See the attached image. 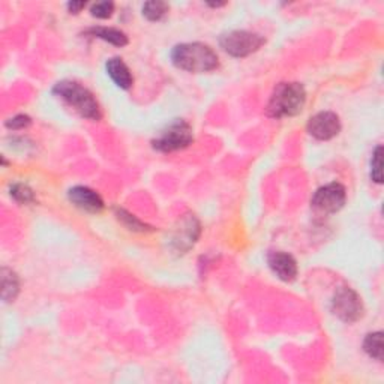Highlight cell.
<instances>
[{"instance_id": "6da1fadb", "label": "cell", "mask_w": 384, "mask_h": 384, "mask_svg": "<svg viewBox=\"0 0 384 384\" xmlns=\"http://www.w3.org/2000/svg\"><path fill=\"white\" fill-rule=\"evenodd\" d=\"M171 60L177 68L195 74L213 71L219 65L216 53L209 45L200 42L177 45L171 53Z\"/></svg>"}, {"instance_id": "7a4b0ae2", "label": "cell", "mask_w": 384, "mask_h": 384, "mask_svg": "<svg viewBox=\"0 0 384 384\" xmlns=\"http://www.w3.org/2000/svg\"><path fill=\"white\" fill-rule=\"evenodd\" d=\"M306 103L305 87L300 83H281L273 90L268 104L270 117H291L299 114Z\"/></svg>"}, {"instance_id": "3957f363", "label": "cell", "mask_w": 384, "mask_h": 384, "mask_svg": "<svg viewBox=\"0 0 384 384\" xmlns=\"http://www.w3.org/2000/svg\"><path fill=\"white\" fill-rule=\"evenodd\" d=\"M53 92L74 108L81 117L90 119V121H99L101 119L98 101L90 90L76 83V81H60L54 86Z\"/></svg>"}, {"instance_id": "277c9868", "label": "cell", "mask_w": 384, "mask_h": 384, "mask_svg": "<svg viewBox=\"0 0 384 384\" xmlns=\"http://www.w3.org/2000/svg\"><path fill=\"white\" fill-rule=\"evenodd\" d=\"M192 140H194L192 128L184 121H177L171 123L167 130H164L158 139L153 140V148L161 152H175L188 148Z\"/></svg>"}, {"instance_id": "5b68a950", "label": "cell", "mask_w": 384, "mask_h": 384, "mask_svg": "<svg viewBox=\"0 0 384 384\" xmlns=\"http://www.w3.org/2000/svg\"><path fill=\"white\" fill-rule=\"evenodd\" d=\"M333 314L345 323H354L363 317V304L358 293L349 287H342L332 299Z\"/></svg>"}, {"instance_id": "8992f818", "label": "cell", "mask_w": 384, "mask_h": 384, "mask_svg": "<svg viewBox=\"0 0 384 384\" xmlns=\"http://www.w3.org/2000/svg\"><path fill=\"white\" fill-rule=\"evenodd\" d=\"M219 44H221L224 51L232 54V56L245 58L257 51L264 44V40L257 33L246 30H234L230 33H225L221 41H219Z\"/></svg>"}, {"instance_id": "52a82bcc", "label": "cell", "mask_w": 384, "mask_h": 384, "mask_svg": "<svg viewBox=\"0 0 384 384\" xmlns=\"http://www.w3.org/2000/svg\"><path fill=\"white\" fill-rule=\"evenodd\" d=\"M347 200V192L345 188L341 184H329L323 188L317 189L313 200H311V204L320 213H336L344 207Z\"/></svg>"}, {"instance_id": "ba28073f", "label": "cell", "mask_w": 384, "mask_h": 384, "mask_svg": "<svg viewBox=\"0 0 384 384\" xmlns=\"http://www.w3.org/2000/svg\"><path fill=\"white\" fill-rule=\"evenodd\" d=\"M341 131V121L332 112H322L309 119L308 132L317 140H331Z\"/></svg>"}, {"instance_id": "9c48e42d", "label": "cell", "mask_w": 384, "mask_h": 384, "mask_svg": "<svg viewBox=\"0 0 384 384\" xmlns=\"http://www.w3.org/2000/svg\"><path fill=\"white\" fill-rule=\"evenodd\" d=\"M268 263H269V268L273 270V273H275L279 279L286 281V282L296 279L297 263L293 255H290L287 252H282V251L270 252L268 255Z\"/></svg>"}, {"instance_id": "30bf717a", "label": "cell", "mask_w": 384, "mask_h": 384, "mask_svg": "<svg viewBox=\"0 0 384 384\" xmlns=\"http://www.w3.org/2000/svg\"><path fill=\"white\" fill-rule=\"evenodd\" d=\"M69 200L72 204L86 210L90 213H99L104 209V201L94 189L87 186H76L69 191Z\"/></svg>"}, {"instance_id": "8fae6325", "label": "cell", "mask_w": 384, "mask_h": 384, "mask_svg": "<svg viewBox=\"0 0 384 384\" xmlns=\"http://www.w3.org/2000/svg\"><path fill=\"white\" fill-rule=\"evenodd\" d=\"M200 234V225L194 216H188L180 222L175 236V245L179 251L189 250Z\"/></svg>"}, {"instance_id": "7c38bea8", "label": "cell", "mask_w": 384, "mask_h": 384, "mask_svg": "<svg viewBox=\"0 0 384 384\" xmlns=\"http://www.w3.org/2000/svg\"><path fill=\"white\" fill-rule=\"evenodd\" d=\"M107 72H108V76L112 77L114 83L121 89L128 90L134 83L131 71L126 67V63L122 59H119V58L110 59L107 62Z\"/></svg>"}, {"instance_id": "4fadbf2b", "label": "cell", "mask_w": 384, "mask_h": 384, "mask_svg": "<svg viewBox=\"0 0 384 384\" xmlns=\"http://www.w3.org/2000/svg\"><path fill=\"white\" fill-rule=\"evenodd\" d=\"M87 33L95 36V38L113 44L116 47H123V45L128 44V36L121 30L112 29V27H92V29L87 30Z\"/></svg>"}, {"instance_id": "5bb4252c", "label": "cell", "mask_w": 384, "mask_h": 384, "mask_svg": "<svg viewBox=\"0 0 384 384\" xmlns=\"http://www.w3.org/2000/svg\"><path fill=\"white\" fill-rule=\"evenodd\" d=\"M2 299L5 302H12L20 290V284H18V278L11 269H2Z\"/></svg>"}, {"instance_id": "9a60e30c", "label": "cell", "mask_w": 384, "mask_h": 384, "mask_svg": "<svg viewBox=\"0 0 384 384\" xmlns=\"http://www.w3.org/2000/svg\"><path fill=\"white\" fill-rule=\"evenodd\" d=\"M363 350L367 351L369 358L376 359L378 362L383 360V332H374L367 335L363 341Z\"/></svg>"}, {"instance_id": "2e32d148", "label": "cell", "mask_w": 384, "mask_h": 384, "mask_svg": "<svg viewBox=\"0 0 384 384\" xmlns=\"http://www.w3.org/2000/svg\"><path fill=\"white\" fill-rule=\"evenodd\" d=\"M167 12H168V5L166 2H158V0L144 3L143 6V15L150 21H159Z\"/></svg>"}, {"instance_id": "e0dca14e", "label": "cell", "mask_w": 384, "mask_h": 384, "mask_svg": "<svg viewBox=\"0 0 384 384\" xmlns=\"http://www.w3.org/2000/svg\"><path fill=\"white\" fill-rule=\"evenodd\" d=\"M371 177L376 184L383 182V148L378 146L376 152L372 153L371 159Z\"/></svg>"}, {"instance_id": "ac0fdd59", "label": "cell", "mask_w": 384, "mask_h": 384, "mask_svg": "<svg viewBox=\"0 0 384 384\" xmlns=\"http://www.w3.org/2000/svg\"><path fill=\"white\" fill-rule=\"evenodd\" d=\"M11 195L15 201H18V203H21V204L32 203V201L35 200L33 191L29 186L23 185V184H15L11 188Z\"/></svg>"}, {"instance_id": "d6986e66", "label": "cell", "mask_w": 384, "mask_h": 384, "mask_svg": "<svg viewBox=\"0 0 384 384\" xmlns=\"http://www.w3.org/2000/svg\"><path fill=\"white\" fill-rule=\"evenodd\" d=\"M117 218H119V221H122L128 228H130V230H139V232L148 230V228H146V225L143 222H140L139 219L134 218L132 215L126 213L125 210H119Z\"/></svg>"}, {"instance_id": "ffe728a7", "label": "cell", "mask_w": 384, "mask_h": 384, "mask_svg": "<svg viewBox=\"0 0 384 384\" xmlns=\"http://www.w3.org/2000/svg\"><path fill=\"white\" fill-rule=\"evenodd\" d=\"M114 11V3L113 2H98L90 9V12H92L94 17L96 18H110L113 15Z\"/></svg>"}, {"instance_id": "44dd1931", "label": "cell", "mask_w": 384, "mask_h": 384, "mask_svg": "<svg viewBox=\"0 0 384 384\" xmlns=\"http://www.w3.org/2000/svg\"><path fill=\"white\" fill-rule=\"evenodd\" d=\"M32 123L30 117L26 116V114H18L12 119H9V121L6 122V126L9 128V130H24V128H27Z\"/></svg>"}, {"instance_id": "7402d4cb", "label": "cell", "mask_w": 384, "mask_h": 384, "mask_svg": "<svg viewBox=\"0 0 384 384\" xmlns=\"http://www.w3.org/2000/svg\"><path fill=\"white\" fill-rule=\"evenodd\" d=\"M85 6H86V2H71V3H68V9L71 11V14H78Z\"/></svg>"}]
</instances>
